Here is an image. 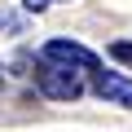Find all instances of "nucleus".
Returning <instances> with one entry per match:
<instances>
[{
	"label": "nucleus",
	"instance_id": "nucleus-1",
	"mask_svg": "<svg viewBox=\"0 0 132 132\" xmlns=\"http://www.w3.org/2000/svg\"><path fill=\"white\" fill-rule=\"evenodd\" d=\"M35 88H40L44 97H53V101H75V97L84 93L75 66H62V62H48V57H44L40 71H35Z\"/></svg>",
	"mask_w": 132,
	"mask_h": 132
},
{
	"label": "nucleus",
	"instance_id": "nucleus-2",
	"mask_svg": "<svg viewBox=\"0 0 132 132\" xmlns=\"http://www.w3.org/2000/svg\"><path fill=\"white\" fill-rule=\"evenodd\" d=\"M93 93L106 101V106H123V110H132V79L128 75H119V71H93Z\"/></svg>",
	"mask_w": 132,
	"mask_h": 132
},
{
	"label": "nucleus",
	"instance_id": "nucleus-3",
	"mask_svg": "<svg viewBox=\"0 0 132 132\" xmlns=\"http://www.w3.org/2000/svg\"><path fill=\"white\" fill-rule=\"evenodd\" d=\"M44 57L48 62H62V66H75V71H97V53L93 48H84V44H75V40H48L44 44Z\"/></svg>",
	"mask_w": 132,
	"mask_h": 132
},
{
	"label": "nucleus",
	"instance_id": "nucleus-4",
	"mask_svg": "<svg viewBox=\"0 0 132 132\" xmlns=\"http://www.w3.org/2000/svg\"><path fill=\"white\" fill-rule=\"evenodd\" d=\"M110 57H114V62H128V66H132V40H114V44H110Z\"/></svg>",
	"mask_w": 132,
	"mask_h": 132
},
{
	"label": "nucleus",
	"instance_id": "nucleus-5",
	"mask_svg": "<svg viewBox=\"0 0 132 132\" xmlns=\"http://www.w3.org/2000/svg\"><path fill=\"white\" fill-rule=\"evenodd\" d=\"M22 5H27L31 13H40V9H48V5H57V0H22Z\"/></svg>",
	"mask_w": 132,
	"mask_h": 132
}]
</instances>
